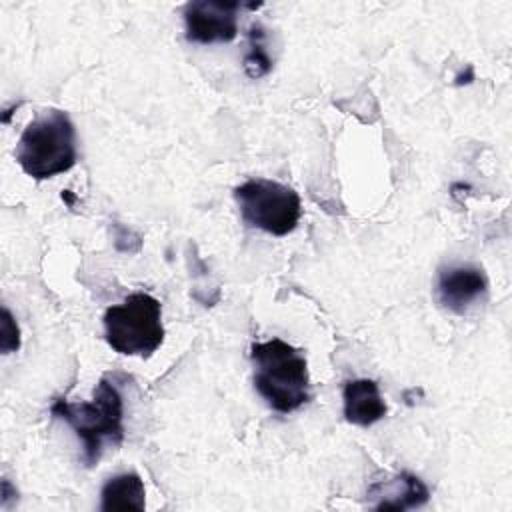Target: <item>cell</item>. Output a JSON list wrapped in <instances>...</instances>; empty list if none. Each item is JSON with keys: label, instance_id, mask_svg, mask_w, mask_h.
Segmentation results:
<instances>
[{"label": "cell", "instance_id": "6da1fadb", "mask_svg": "<svg viewBox=\"0 0 512 512\" xmlns=\"http://www.w3.org/2000/svg\"><path fill=\"white\" fill-rule=\"evenodd\" d=\"M250 360L254 388L274 412L290 414L310 400L308 364L300 350L280 338H272L254 342Z\"/></svg>", "mask_w": 512, "mask_h": 512}, {"label": "cell", "instance_id": "5b68a950", "mask_svg": "<svg viewBox=\"0 0 512 512\" xmlns=\"http://www.w3.org/2000/svg\"><path fill=\"white\" fill-rule=\"evenodd\" d=\"M242 220L272 236H286L300 220V196L290 186L268 178H254L234 188Z\"/></svg>", "mask_w": 512, "mask_h": 512}, {"label": "cell", "instance_id": "52a82bcc", "mask_svg": "<svg viewBox=\"0 0 512 512\" xmlns=\"http://www.w3.org/2000/svg\"><path fill=\"white\" fill-rule=\"evenodd\" d=\"M488 290V280L482 268L472 264H458L442 268L438 274V300L444 308L464 314Z\"/></svg>", "mask_w": 512, "mask_h": 512}, {"label": "cell", "instance_id": "7a4b0ae2", "mask_svg": "<svg viewBox=\"0 0 512 512\" xmlns=\"http://www.w3.org/2000/svg\"><path fill=\"white\" fill-rule=\"evenodd\" d=\"M50 412L64 420L84 444V462L94 466L106 442L118 446L124 438L122 396L118 388L102 378L94 388L92 402H68L58 398Z\"/></svg>", "mask_w": 512, "mask_h": 512}, {"label": "cell", "instance_id": "9c48e42d", "mask_svg": "<svg viewBox=\"0 0 512 512\" xmlns=\"http://www.w3.org/2000/svg\"><path fill=\"white\" fill-rule=\"evenodd\" d=\"M146 490L144 482L140 480L138 474L126 472L108 478V482L102 486L100 492V508L104 512H114V510H144L146 506Z\"/></svg>", "mask_w": 512, "mask_h": 512}, {"label": "cell", "instance_id": "3957f363", "mask_svg": "<svg viewBox=\"0 0 512 512\" xmlns=\"http://www.w3.org/2000/svg\"><path fill=\"white\" fill-rule=\"evenodd\" d=\"M76 130L64 110H46L22 132L16 160L22 170L36 178H52L76 164Z\"/></svg>", "mask_w": 512, "mask_h": 512}, {"label": "cell", "instance_id": "ba28073f", "mask_svg": "<svg viewBox=\"0 0 512 512\" xmlns=\"http://www.w3.org/2000/svg\"><path fill=\"white\" fill-rule=\"evenodd\" d=\"M344 416L350 424L370 426L386 416V402L380 396V388L370 378L348 380L342 392Z\"/></svg>", "mask_w": 512, "mask_h": 512}, {"label": "cell", "instance_id": "277c9868", "mask_svg": "<svg viewBox=\"0 0 512 512\" xmlns=\"http://www.w3.org/2000/svg\"><path fill=\"white\" fill-rule=\"evenodd\" d=\"M106 342L124 356H150L164 340L162 306L146 294L134 292L104 314Z\"/></svg>", "mask_w": 512, "mask_h": 512}, {"label": "cell", "instance_id": "8992f818", "mask_svg": "<svg viewBox=\"0 0 512 512\" xmlns=\"http://www.w3.org/2000/svg\"><path fill=\"white\" fill-rule=\"evenodd\" d=\"M244 8L240 2L196 0L184 6L186 40L200 44L230 42L238 32V12Z\"/></svg>", "mask_w": 512, "mask_h": 512}, {"label": "cell", "instance_id": "30bf717a", "mask_svg": "<svg viewBox=\"0 0 512 512\" xmlns=\"http://www.w3.org/2000/svg\"><path fill=\"white\" fill-rule=\"evenodd\" d=\"M264 44H266L264 28L256 22L250 26V50L244 58V70L250 78H260L272 68V62Z\"/></svg>", "mask_w": 512, "mask_h": 512}]
</instances>
